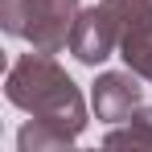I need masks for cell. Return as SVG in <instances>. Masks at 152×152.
Listing matches in <instances>:
<instances>
[{"label":"cell","instance_id":"obj_2","mask_svg":"<svg viewBox=\"0 0 152 152\" xmlns=\"http://www.w3.org/2000/svg\"><path fill=\"white\" fill-rule=\"evenodd\" d=\"M82 0H0V25L12 37H25L33 50L58 53L70 45Z\"/></svg>","mask_w":152,"mask_h":152},{"label":"cell","instance_id":"obj_5","mask_svg":"<svg viewBox=\"0 0 152 152\" xmlns=\"http://www.w3.org/2000/svg\"><path fill=\"white\" fill-rule=\"evenodd\" d=\"M103 144L107 148H152V107H140L124 124H111Z\"/></svg>","mask_w":152,"mask_h":152},{"label":"cell","instance_id":"obj_8","mask_svg":"<svg viewBox=\"0 0 152 152\" xmlns=\"http://www.w3.org/2000/svg\"><path fill=\"white\" fill-rule=\"evenodd\" d=\"M119 58H124V66H132L140 78L152 82V29L148 33H127L119 41Z\"/></svg>","mask_w":152,"mask_h":152},{"label":"cell","instance_id":"obj_1","mask_svg":"<svg viewBox=\"0 0 152 152\" xmlns=\"http://www.w3.org/2000/svg\"><path fill=\"white\" fill-rule=\"evenodd\" d=\"M4 95H8L12 107L29 111L33 119H45V124L62 127L70 136H82V127H86L82 91L70 82V74L53 62L50 53H41V50L25 53V58H17L8 66Z\"/></svg>","mask_w":152,"mask_h":152},{"label":"cell","instance_id":"obj_4","mask_svg":"<svg viewBox=\"0 0 152 152\" xmlns=\"http://www.w3.org/2000/svg\"><path fill=\"white\" fill-rule=\"evenodd\" d=\"M91 103H95V115L103 124H124L132 119L140 107H144V86H140V74L127 66V70H107V74L95 78V91H91Z\"/></svg>","mask_w":152,"mask_h":152},{"label":"cell","instance_id":"obj_7","mask_svg":"<svg viewBox=\"0 0 152 152\" xmlns=\"http://www.w3.org/2000/svg\"><path fill=\"white\" fill-rule=\"evenodd\" d=\"M103 4L115 12L124 37L127 33H148L152 29V0H103Z\"/></svg>","mask_w":152,"mask_h":152},{"label":"cell","instance_id":"obj_6","mask_svg":"<svg viewBox=\"0 0 152 152\" xmlns=\"http://www.w3.org/2000/svg\"><path fill=\"white\" fill-rule=\"evenodd\" d=\"M78 136L70 132H62V127L45 124V119H33V124L21 127V136H17V148L21 152H50V148H70Z\"/></svg>","mask_w":152,"mask_h":152},{"label":"cell","instance_id":"obj_3","mask_svg":"<svg viewBox=\"0 0 152 152\" xmlns=\"http://www.w3.org/2000/svg\"><path fill=\"white\" fill-rule=\"evenodd\" d=\"M119 41H124V29L115 21V12L107 4H95V8H82L78 12L74 29H70V53H74L82 66H99L111 53H119Z\"/></svg>","mask_w":152,"mask_h":152}]
</instances>
